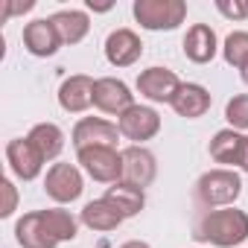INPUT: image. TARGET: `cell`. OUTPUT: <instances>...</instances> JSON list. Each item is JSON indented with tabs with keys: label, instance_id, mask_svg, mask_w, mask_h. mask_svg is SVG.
Listing matches in <instances>:
<instances>
[{
	"label": "cell",
	"instance_id": "6da1fadb",
	"mask_svg": "<svg viewBox=\"0 0 248 248\" xmlns=\"http://www.w3.org/2000/svg\"><path fill=\"white\" fill-rule=\"evenodd\" d=\"M196 239L210 242L216 248H233L248 239V213L236 207H219L202 216L196 228Z\"/></svg>",
	"mask_w": 248,
	"mask_h": 248
},
{
	"label": "cell",
	"instance_id": "7a4b0ae2",
	"mask_svg": "<svg viewBox=\"0 0 248 248\" xmlns=\"http://www.w3.org/2000/svg\"><path fill=\"white\" fill-rule=\"evenodd\" d=\"M242 193V178L233 172V170H207L199 181H196V199L210 207V210H219V207H233V202L239 199Z\"/></svg>",
	"mask_w": 248,
	"mask_h": 248
},
{
	"label": "cell",
	"instance_id": "3957f363",
	"mask_svg": "<svg viewBox=\"0 0 248 248\" xmlns=\"http://www.w3.org/2000/svg\"><path fill=\"white\" fill-rule=\"evenodd\" d=\"M132 15L143 30H175L187 18V3L184 0H135Z\"/></svg>",
	"mask_w": 248,
	"mask_h": 248
},
{
	"label": "cell",
	"instance_id": "277c9868",
	"mask_svg": "<svg viewBox=\"0 0 248 248\" xmlns=\"http://www.w3.org/2000/svg\"><path fill=\"white\" fill-rule=\"evenodd\" d=\"M79 167L99 184H117L123 181V155L111 146H91L76 152Z\"/></svg>",
	"mask_w": 248,
	"mask_h": 248
},
{
	"label": "cell",
	"instance_id": "5b68a950",
	"mask_svg": "<svg viewBox=\"0 0 248 248\" xmlns=\"http://www.w3.org/2000/svg\"><path fill=\"white\" fill-rule=\"evenodd\" d=\"M117 129H120L123 138H129L140 146L143 140H152L161 132V114L152 105H138L135 102L129 111H123L117 117Z\"/></svg>",
	"mask_w": 248,
	"mask_h": 248
},
{
	"label": "cell",
	"instance_id": "8992f818",
	"mask_svg": "<svg viewBox=\"0 0 248 248\" xmlns=\"http://www.w3.org/2000/svg\"><path fill=\"white\" fill-rule=\"evenodd\" d=\"M85 190V181H82V172L76 164H53L47 170V178H44V193L59 202V204H70L82 196Z\"/></svg>",
	"mask_w": 248,
	"mask_h": 248
},
{
	"label": "cell",
	"instance_id": "52a82bcc",
	"mask_svg": "<svg viewBox=\"0 0 248 248\" xmlns=\"http://www.w3.org/2000/svg\"><path fill=\"white\" fill-rule=\"evenodd\" d=\"M120 155H123V184H132V187H138V190H146V187L155 181V175H158V161H155V155H152L146 146L132 143V146L123 149Z\"/></svg>",
	"mask_w": 248,
	"mask_h": 248
},
{
	"label": "cell",
	"instance_id": "ba28073f",
	"mask_svg": "<svg viewBox=\"0 0 248 248\" xmlns=\"http://www.w3.org/2000/svg\"><path fill=\"white\" fill-rule=\"evenodd\" d=\"M117 138H120V129L114 126V123L102 120V117H82L76 126H73V146L76 152L79 149H91V146H117Z\"/></svg>",
	"mask_w": 248,
	"mask_h": 248
},
{
	"label": "cell",
	"instance_id": "9c48e42d",
	"mask_svg": "<svg viewBox=\"0 0 248 248\" xmlns=\"http://www.w3.org/2000/svg\"><path fill=\"white\" fill-rule=\"evenodd\" d=\"M181 85L184 82L172 70H167V67H146L138 76V91L149 102H172Z\"/></svg>",
	"mask_w": 248,
	"mask_h": 248
},
{
	"label": "cell",
	"instance_id": "30bf717a",
	"mask_svg": "<svg viewBox=\"0 0 248 248\" xmlns=\"http://www.w3.org/2000/svg\"><path fill=\"white\" fill-rule=\"evenodd\" d=\"M6 161L12 167V172L21 181H35L44 170V158L41 152L30 143V138H15L6 143Z\"/></svg>",
	"mask_w": 248,
	"mask_h": 248
},
{
	"label": "cell",
	"instance_id": "8fae6325",
	"mask_svg": "<svg viewBox=\"0 0 248 248\" xmlns=\"http://www.w3.org/2000/svg\"><path fill=\"white\" fill-rule=\"evenodd\" d=\"M93 105L105 114H123V111H129L135 105V93L129 91L126 82H120L114 76H102L96 79V88H93Z\"/></svg>",
	"mask_w": 248,
	"mask_h": 248
},
{
	"label": "cell",
	"instance_id": "7c38bea8",
	"mask_svg": "<svg viewBox=\"0 0 248 248\" xmlns=\"http://www.w3.org/2000/svg\"><path fill=\"white\" fill-rule=\"evenodd\" d=\"M143 56V44L132 30H114L105 38V59L114 67H132Z\"/></svg>",
	"mask_w": 248,
	"mask_h": 248
},
{
	"label": "cell",
	"instance_id": "4fadbf2b",
	"mask_svg": "<svg viewBox=\"0 0 248 248\" xmlns=\"http://www.w3.org/2000/svg\"><path fill=\"white\" fill-rule=\"evenodd\" d=\"M93 88L96 82L85 73H76V76H67L59 88V105L67 111V114H82L93 105Z\"/></svg>",
	"mask_w": 248,
	"mask_h": 248
},
{
	"label": "cell",
	"instance_id": "5bb4252c",
	"mask_svg": "<svg viewBox=\"0 0 248 248\" xmlns=\"http://www.w3.org/2000/svg\"><path fill=\"white\" fill-rule=\"evenodd\" d=\"M24 47H27V53H32L38 59H47L62 47V35H59V30L53 27L50 18H38V21H30L24 27Z\"/></svg>",
	"mask_w": 248,
	"mask_h": 248
},
{
	"label": "cell",
	"instance_id": "9a60e30c",
	"mask_svg": "<svg viewBox=\"0 0 248 248\" xmlns=\"http://www.w3.org/2000/svg\"><path fill=\"white\" fill-rule=\"evenodd\" d=\"M210 102H213V96H210V91H207L204 85L184 82V85L178 88V93H175V99H172L170 105H172V111H175L178 117L199 120V117H204V114L210 111Z\"/></svg>",
	"mask_w": 248,
	"mask_h": 248
},
{
	"label": "cell",
	"instance_id": "2e32d148",
	"mask_svg": "<svg viewBox=\"0 0 248 248\" xmlns=\"http://www.w3.org/2000/svg\"><path fill=\"white\" fill-rule=\"evenodd\" d=\"M15 239H18L21 248H56L59 245V239L47 231V225L41 219V210L24 213L15 222Z\"/></svg>",
	"mask_w": 248,
	"mask_h": 248
},
{
	"label": "cell",
	"instance_id": "e0dca14e",
	"mask_svg": "<svg viewBox=\"0 0 248 248\" xmlns=\"http://www.w3.org/2000/svg\"><path fill=\"white\" fill-rule=\"evenodd\" d=\"M181 47H184V56H187L193 64H207V62H213V56H216V50H219L216 32H213L207 24H193V27L187 30V35H184Z\"/></svg>",
	"mask_w": 248,
	"mask_h": 248
},
{
	"label": "cell",
	"instance_id": "ac0fdd59",
	"mask_svg": "<svg viewBox=\"0 0 248 248\" xmlns=\"http://www.w3.org/2000/svg\"><path fill=\"white\" fill-rule=\"evenodd\" d=\"M123 219H132V216H138L143 207H146V196H143V190H138V187H132V184H123V181H117V184H111L108 190H105V196H102Z\"/></svg>",
	"mask_w": 248,
	"mask_h": 248
},
{
	"label": "cell",
	"instance_id": "d6986e66",
	"mask_svg": "<svg viewBox=\"0 0 248 248\" xmlns=\"http://www.w3.org/2000/svg\"><path fill=\"white\" fill-rule=\"evenodd\" d=\"M50 21L59 30L62 44H79L91 32V18L85 12H79V9H62V12L50 15Z\"/></svg>",
	"mask_w": 248,
	"mask_h": 248
},
{
	"label": "cell",
	"instance_id": "ffe728a7",
	"mask_svg": "<svg viewBox=\"0 0 248 248\" xmlns=\"http://www.w3.org/2000/svg\"><path fill=\"white\" fill-rule=\"evenodd\" d=\"M242 146H245V138L233 129H222L213 135L210 140V158L216 164H228V167H239V158H242Z\"/></svg>",
	"mask_w": 248,
	"mask_h": 248
},
{
	"label": "cell",
	"instance_id": "44dd1931",
	"mask_svg": "<svg viewBox=\"0 0 248 248\" xmlns=\"http://www.w3.org/2000/svg\"><path fill=\"white\" fill-rule=\"evenodd\" d=\"M30 143L41 152V158L44 161H53V158H59L62 155V149H64V132L56 126V123H38V126H32L30 129Z\"/></svg>",
	"mask_w": 248,
	"mask_h": 248
},
{
	"label": "cell",
	"instance_id": "7402d4cb",
	"mask_svg": "<svg viewBox=\"0 0 248 248\" xmlns=\"http://www.w3.org/2000/svg\"><path fill=\"white\" fill-rule=\"evenodd\" d=\"M82 225H88L91 231H114V228H120V222H123V216L105 202V199H93V202H88L85 207H82Z\"/></svg>",
	"mask_w": 248,
	"mask_h": 248
},
{
	"label": "cell",
	"instance_id": "603a6c76",
	"mask_svg": "<svg viewBox=\"0 0 248 248\" xmlns=\"http://www.w3.org/2000/svg\"><path fill=\"white\" fill-rule=\"evenodd\" d=\"M41 219H44L47 231H50L59 242H70V239H76V233H79L76 216H73L70 210H64V207H47V210H41Z\"/></svg>",
	"mask_w": 248,
	"mask_h": 248
},
{
	"label": "cell",
	"instance_id": "cb8c5ba5",
	"mask_svg": "<svg viewBox=\"0 0 248 248\" xmlns=\"http://www.w3.org/2000/svg\"><path fill=\"white\" fill-rule=\"evenodd\" d=\"M222 56L231 67L242 70V64L248 62V32L245 30H236L225 38V47H222Z\"/></svg>",
	"mask_w": 248,
	"mask_h": 248
},
{
	"label": "cell",
	"instance_id": "d4e9b609",
	"mask_svg": "<svg viewBox=\"0 0 248 248\" xmlns=\"http://www.w3.org/2000/svg\"><path fill=\"white\" fill-rule=\"evenodd\" d=\"M225 120L231 123L233 132H245L248 129V93H236L228 99L225 105Z\"/></svg>",
	"mask_w": 248,
	"mask_h": 248
},
{
	"label": "cell",
	"instance_id": "484cf974",
	"mask_svg": "<svg viewBox=\"0 0 248 248\" xmlns=\"http://www.w3.org/2000/svg\"><path fill=\"white\" fill-rule=\"evenodd\" d=\"M216 9L225 15V18H231V21H245L248 18V3L245 0H216Z\"/></svg>",
	"mask_w": 248,
	"mask_h": 248
},
{
	"label": "cell",
	"instance_id": "4316f807",
	"mask_svg": "<svg viewBox=\"0 0 248 248\" xmlns=\"http://www.w3.org/2000/svg\"><path fill=\"white\" fill-rule=\"evenodd\" d=\"M0 190H3V207H0V216L6 219V216H12L18 210V190H15V184L9 178L0 181Z\"/></svg>",
	"mask_w": 248,
	"mask_h": 248
},
{
	"label": "cell",
	"instance_id": "83f0119b",
	"mask_svg": "<svg viewBox=\"0 0 248 248\" xmlns=\"http://www.w3.org/2000/svg\"><path fill=\"white\" fill-rule=\"evenodd\" d=\"M35 3H32V0H27V3H6V9H3V15L6 18H12V15H21V12H30Z\"/></svg>",
	"mask_w": 248,
	"mask_h": 248
},
{
	"label": "cell",
	"instance_id": "f1b7e54d",
	"mask_svg": "<svg viewBox=\"0 0 248 248\" xmlns=\"http://www.w3.org/2000/svg\"><path fill=\"white\" fill-rule=\"evenodd\" d=\"M239 170L248 172V138H245V146H242V158H239Z\"/></svg>",
	"mask_w": 248,
	"mask_h": 248
},
{
	"label": "cell",
	"instance_id": "f546056e",
	"mask_svg": "<svg viewBox=\"0 0 248 248\" xmlns=\"http://www.w3.org/2000/svg\"><path fill=\"white\" fill-rule=\"evenodd\" d=\"M120 248H149L146 242H140V239H129V242H123Z\"/></svg>",
	"mask_w": 248,
	"mask_h": 248
},
{
	"label": "cell",
	"instance_id": "4dcf8cb0",
	"mask_svg": "<svg viewBox=\"0 0 248 248\" xmlns=\"http://www.w3.org/2000/svg\"><path fill=\"white\" fill-rule=\"evenodd\" d=\"M239 76H242V82H245V85H248V62H245V64H242V70H239Z\"/></svg>",
	"mask_w": 248,
	"mask_h": 248
},
{
	"label": "cell",
	"instance_id": "1f68e13d",
	"mask_svg": "<svg viewBox=\"0 0 248 248\" xmlns=\"http://www.w3.org/2000/svg\"><path fill=\"white\" fill-rule=\"evenodd\" d=\"M245 3H248V0H245Z\"/></svg>",
	"mask_w": 248,
	"mask_h": 248
}]
</instances>
